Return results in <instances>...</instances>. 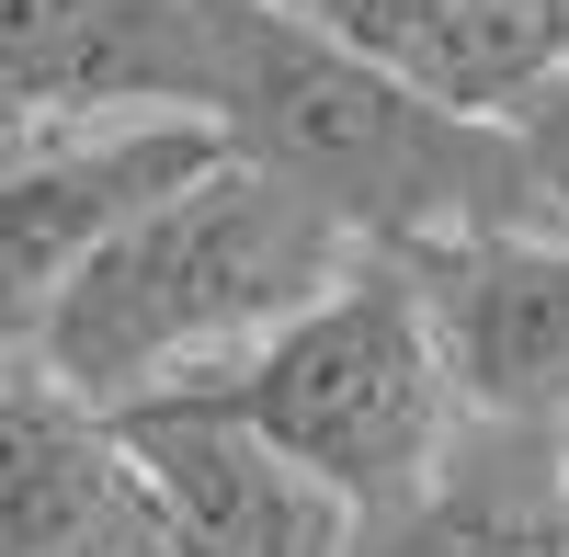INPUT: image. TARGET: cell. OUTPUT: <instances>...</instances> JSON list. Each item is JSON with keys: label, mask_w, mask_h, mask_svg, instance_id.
I'll return each mask as SVG.
<instances>
[{"label": "cell", "mask_w": 569, "mask_h": 557, "mask_svg": "<svg viewBox=\"0 0 569 557\" xmlns=\"http://www.w3.org/2000/svg\"><path fill=\"white\" fill-rule=\"evenodd\" d=\"M376 240L342 227L319 194H297L262 160L206 171L194 194H171L149 227H126L114 251H91L34 331H12V364L58 376L91 409H160L182 387L228 376L251 342H273L297 307H319Z\"/></svg>", "instance_id": "6da1fadb"}, {"label": "cell", "mask_w": 569, "mask_h": 557, "mask_svg": "<svg viewBox=\"0 0 569 557\" xmlns=\"http://www.w3.org/2000/svg\"><path fill=\"white\" fill-rule=\"evenodd\" d=\"M182 398L217 409V422H240V433H262L284 467L342 489L365 524L410 513L467 455V433H479L410 251H365L319 307H297L273 342H251L228 376L182 387Z\"/></svg>", "instance_id": "3957f363"}, {"label": "cell", "mask_w": 569, "mask_h": 557, "mask_svg": "<svg viewBox=\"0 0 569 557\" xmlns=\"http://www.w3.org/2000/svg\"><path fill=\"white\" fill-rule=\"evenodd\" d=\"M228 125L206 114H114V125H34L12 136L0 171V285H12V331H34L46 296L69 285L91 251L149 227L171 194L228 171Z\"/></svg>", "instance_id": "277c9868"}, {"label": "cell", "mask_w": 569, "mask_h": 557, "mask_svg": "<svg viewBox=\"0 0 569 557\" xmlns=\"http://www.w3.org/2000/svg\"><path fill=\"white\" fill-rule=\"evenodd\" d=\"M228 0H0V103L34 125L206 114Z\"/></svg>", "instance_id": "5b68a950"}, {"label": "cell", "mask_w": 569, "mask_h": 557, "mask_svg": "<svg viewBox=\"0 0 569 557\" xmlns=\"http://www.w3.org/2000/svg\"><path fill=\"white\" fill-rule=\"evenodd\" d=\"M512 136H525V160H536L547 205H558V227H569V69L536 91V103H512Z\"/></svg>", "instance_id": "8fae6325"}, {"label": "cell", "mask_w": 569, "mask_h": 557, "mask_svg": "<svg viewBox=\"0 0 569 557\" xmlns=\"http://www.w3.org/2000/svg\"><path fill=\"white\" fill-rule=\"evenodd\" d=\"M126 444L149 455L171 557H365V513L342 489H319L308 467H284L262 433L217 422L194 398L126 409Z\"/></svg>", "instance_id": "ba28073f"}, {"label": "cell", "mask_w": 569, "mask_h": 557, "mask_svg": "<svg viewBox=\"0 0 569 557\" xmlns=\"http://www.w3.org/2000/svg\"><path fill=\"white\" fill-rule=\"evenodd\" d=\"M456 114H512L569 69V0H284Z\"/></svg>", "instance_id": "9c48e42d"}, {"label": "cell", "mask_w": 569, "mask_h": 557, "mask_svg": "<svg viewBox=\"0 0 569 557\" xmlns=\"http://www.w3.org/2000/svg\"><path fill=\"white\" fill-rule=\"evenodd\" d=\"M365 557H569V444L558 433H467V455L365 524Z\"/></svg>", "instance_id": "30bf717a"}, {"label": "cell", "mask_w": 569, "mask_h": 557, "mask_svg": "<svg viewBox=\"0 0 569 557\" xmlns=\"http://www.w3.org/2000/svg\"><path fill=\"white\" fill-rule=\"evenodd\" d=\"M206 125H228L240 160L284 171L342 227H365L376 251H445V240H490V227H558L512 114L433 103V91L388 80L376 58H353L342 34H319L308 12H284V0H228Z\"/></svg>", "instance_id": "7a4b0ae2"}, {"label": "cell", "mask_w": 569, "mask_h": 557, "mask_svg": "<svg viewBox=\"0 0 569 557\" xmlns=\"http://www.w3.org/2000/svg\"><path fill=\"white\" fill-rule=\"evenodd\" d=\"M0 557H171L149 455L114 409L12 364L0 398Z\"/></svg>", "instance_id": "52a82bcc"}, {"label": "cell", "mask_w": 569, "mask_h": 557, "mask_svg": "<svg viewBox=\"0 0 569 557\" xmlns=\"http://www.w3.org/2000/svg\"><path fill=\"white\" fill-rule=\"evenodd\" d=\"M445 318L456 387L479 433H558L569 444V227H490V240L410 251Z\"/></svg>", "instance_id": "8992f818"}]
</instances>
